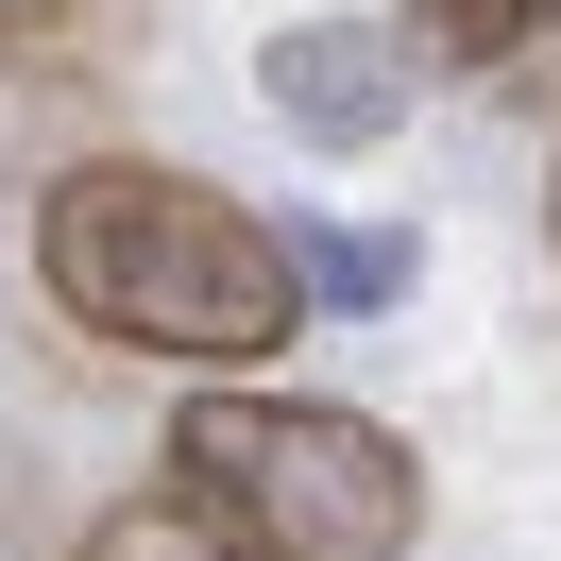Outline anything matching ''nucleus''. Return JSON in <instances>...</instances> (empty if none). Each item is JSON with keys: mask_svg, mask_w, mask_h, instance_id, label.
Returning a JSON list of instances; mask_svg holds the SVG:
<instances>
[{"mask_svg": "<svg viewBox=\"0 0 561 561\" xmlns=\"http://www.w3.org/2000/svg\"><path fill=\"white\" fill-rule=\"evenodd\" d=\"M35 289L69 341L103 357H171V375H273L307 341V273H289V221H255L239 187L171 171V153H69L35 187Z\"/></svg>", "mask_w": 561, "mask_h": 561, "instance_id": "obj_1", "label": "nucleus"}, {"mask_svg": "<svg viewBox=\"0 0 561 561\" xmlns=\"http://www.w3.org/2000/svg\"><path fill=\"white\" fill-rule=\"evenodd\" d=\"M171 477L255 561H409L425 545V459L375 409H341V391H255V375L187 391L171 409Z\"/></svg>", "mask_w": 561, "mask_h": 561, "instance_id": "obj_2", "label": "nucleus"}, {"mask_svg": "<svg viewBox=\"0 0 561 561\" xmlns=\"http://www.w3.org/2000/svg\"><path fill=\"white\" fill-rule=\"evenodd\" d=\"M255 103H273L289 153H391L409 103H425V35L409 18H289L255 51Z\"/></svg>", "mask_w": 561, "mask_h": 561, "instance_id": "obj_3", "label": "nucleus"}, {"mask_svg": "<svg viewBox=\"0 0 561 561\" xmlns=\"http://www.w3.org/2000/svg\"><path fill=\"white\" fill-rule=\"evenodd\" d=\"M409 35H425V85H511L561 51V0H409Z\"/></svg>", "mask_w": 561, "mask_h": 561, "instance_id": "obj_4", "label": "nucleus"}, {"mask_svg": "<svg viewBox=\"0 0 561 561\" xmlns=\"http://www.w3.org/2000/svg\"><path fill=\"white\" fill-rule=\"evenodd\" d=\"M69 561H255V545H239V527H221L187 477H137L119 511H85V527H69Z\"/></svg>", "mask_w": 561, "mask_h": 561, "instance_id": "obj_5", "label": "nucleus"}, {"mask_svg": "<svg viewBox=\"0 0 561 561\" xmlns=\"http://www.w3.org/2000/svg\"><path fill=\"white\" fill-rule=\"evenodd\" d=\"M289 273H307V307H341V323H391L425 255L391 239V221H289Z\"/></svg>", "mask_w": 561, "mask_h": 561, "instance_id": "obj_6", "label": "nucleus"}, {"mask_svg": "<svg viewBox=\"0 0 561 561\" xmlns=\"http://www.w3.org/2000/svg\"><path fill=\"white\" fill-rule=\"evenodd\" d=\"M51 18H69V0H0V35H51Z\"/></svg>", "mask_w": 561, "mask_h": 561, "instance_id": "obj_7", "label": "nucleus"}, {"mask_svg": "<svg viewBox=\"0 0 561 561\" xmlns=\"http://www.w3.org/2000/svg\"><path fill=\"white\" fill-rule=\"evenodd\" d=\"M545 239H561V171H545Z\"/></svg>", "mask_w": 561, "mask_h": 561, "instance_id": "obj_8", "label": "nucleus"}]
</instances>
